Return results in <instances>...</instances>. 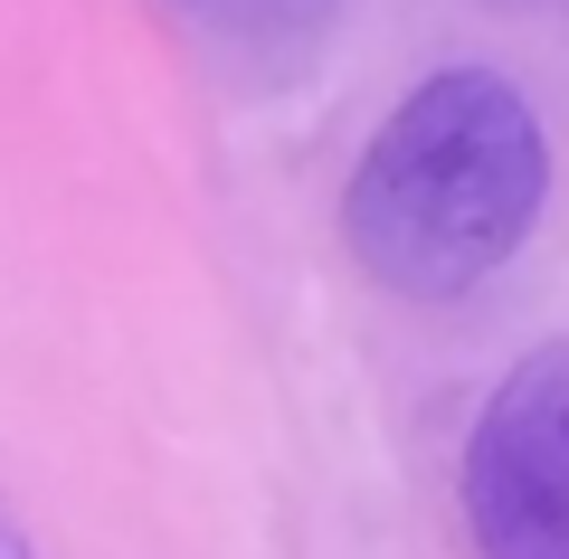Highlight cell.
Masks as SVG:
<instances>
[{
    "instance_id": "cell-3",
    "label": "cell",
    "mask_w": 569,
    "mask_h": 559,
    "mask_svg": "<svg viewBox=\"0 0 569 559\" xmlns=\"http://www.w3.org/2000/svg\"><path fill=\"white\" fill-rule=\"evenodd\" d=\"M171 10L200 48H219L228 67H257V77L305 67L342 29V0H171Z\"/></svg>"
},
{
    "instance_id": "cell-4",
    "label": "cell",
    "mask_w": 569,
    "mask_h": 559,
    "mask_svg": "<svg viewBox=\"0 0 569 559\" xmlns=\"http://www.w3.org/2000/svg\"><path fill=\"white\" fill-rule=\"evenodd\" d=\"M0 559H29V550H20V531H10V521H0Z\"/></svg>"
},
{
    "instance_id": "cell-2",
    "label": "cell",
    "mask_w": 569,
    "mask_h": 559,
    "mask_svg": "<svg viewBox=\"0 0 569 559\" xmlns=\"http://www.w3.org/2000/svg\"><path fill=\"white\" fill-rule=\"evenodd\" d=\"M456 493L485 559H569V332L493 380Z\"/></svg>"
},
{
    "instance_id": "cell-1",
    "label": "cell",
    "mask_w": 569,
    "mask_h": 559,
    "mask_svg": "<svg viewBox=\"0 0 569 559\" xmlns=\"http://www.w3.org/2000/svg\"><path fill=\"white\" fill-rule=\"evenodd\" d=\"M550 200V133L493 67H447L399 96L342 190V238L370 285L408 303H456L493 285Z\"/></svg>"
}]
</instances>
